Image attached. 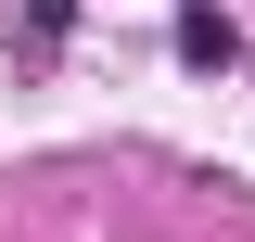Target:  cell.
Here are the masks:
<instances>
[{
    "label": "cell",
    "instance_id": "1",
    "mask_svg": "<svg viewBox=\"0 0 255 242\" xmlns=\"http://www.w3.org/2000/svg\"><path fill=\"white\" fill-rule=\"evenodd\" d=\"M230 51H243V38H230V13H204V0H191V13H179V64H230Z\"/></svg>",
    "mask_w": 255,
    "mask_h": 242
}]
</instances>
